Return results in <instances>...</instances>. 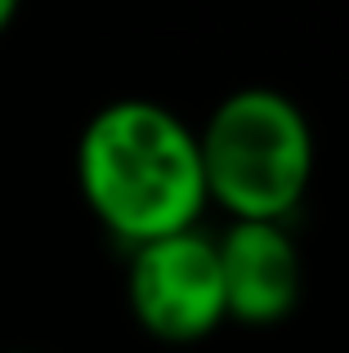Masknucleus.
Wrapping results in <instances>:
<instances>
[{
	"mask_svg": "<svg viewBox=\"0 0 349 353\" xmlns=\"http://www.w3.org/2000/svg\"><path fill=\"white\" fill-rule=\"evenodd\" d=\"M219 250V282H224V313L246 327H273L291 318L305 291L300 250L282 224H246L233 219Z\"/></svg>",
	"mask_w": 349,
	"mask_h": 353,
	"instance_id": "obj_4",
	"label": "nucleus"
},
{
	"mask_svg": "<svg viewBox=\"0 0 349 353\" xmlns=\"http://www.w3.org/2000/svg\"><path fill=\"white\" fill-rule=\"evenodd\" d=\"M130 313L152 340L192 345L206 340L224 313V282H219V250L197 228L143 241L130 250L126 273Z\"/></svg>",
	"mask_w": 349,
	"mask_h": 353,
	"instance_id": "obj_3",
	"label": "nucleus"
},
{
	"mask_svg": "<svg viewBox=\"0 0 349 353\" xmlns=\"http://www.w3.org/2000/svg\"><path fill=\"white\" fill-rule=\"evenodd\" d=\"M197 157L206 201L246 224H282L314 179V130L287 94L246 85L206 117Z\"/></svg>",
	"mask_w": 349,
	"mask_h": 353,
	"instance_id": "obj_2",
	"label": "nucleus"
},
{
	"mask_svg": "<svg viewBox=\"0 0 349 353\" xmlns=\"http://www.w3.org/2000/svg\"><path fill=\"white\" fill-rule=\"evenodd\" d=\"M14 14H18V0H0V32L14 23Z\"/></svg>",
	"mask_w": 349,
	"mask_h": 353,
	"instance_id": "obj_5",
	"label": "nucleus"
},
{
	"mask_svg": "<svg viewBox=\"0 0 349 353\" xmlns=\"http://www.w3.org/2000/svg\"><path fill=\"white\" fill-rule=\"evenodd\" d=\"M77 183L94 219L130 250L197 228L206 210L197 134L152 99H117L86 121Z\"/></svg>",
	"mask_w": 349,
	"mask_h": 353,
	"instance_id": "obj_1",
	"label": "nucleus"
}]
</instances>
